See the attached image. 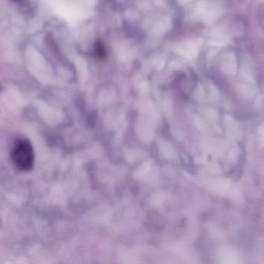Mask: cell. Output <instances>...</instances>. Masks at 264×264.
Returning a JSON list of instances; mask_svg holds the SVG:
<instances>
[{
  "label": "cell",
  "instance_id": "1",
  "mask_svg": "<svg viewBox=\"0 0 264 264\" xmlns=\"http://www.w3.org/2000/svg\"><path fill=\"white\" fill-rule=\"evenodd\" d=\"M12 159L15 166L19 170H31L34 164V153L32 145L27 139H18L11 153Z\"/></svg>",
  "mask_w": 264,
  "mask_h": 264
},
{
  "label": "cell",
  "instance_id": "2",
  "mask_svg": "<svg viewBox=\"0 0 264 264\" xmlns=\"http://www.w3.org/2000/svg\"><path fill=\"white\" fill-rule=\"evenodd\" d=\"M95 53L97 57L103 58L106 56V50L102 42L99 41L95 45Z\"/></svg>",
  "mask_w": 264,
  "mask_h": 264
},
{
  "label": "cell",
  "instance_id": "3",
  "mask_svg": "<svg viewBox=\"0 0 264 264\" xmlns=\"http://www.w3.org/2000/svg\"><path fill=\"white\" fill-rule=\"evenodd\" d=\"M16 2H19V0H16Z\"/></svg>",
  "mask_w": 264,
  "mask_h": 264
}]
</instances>
